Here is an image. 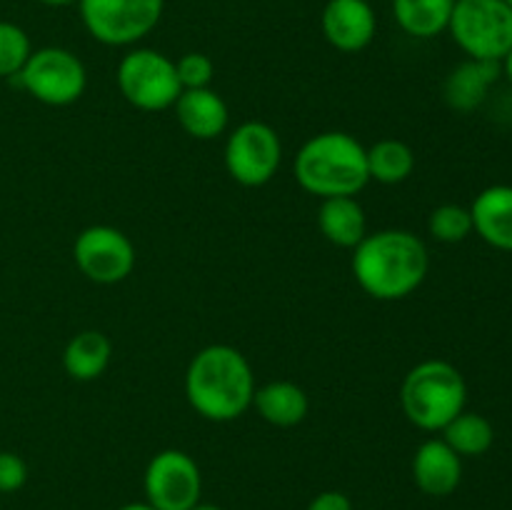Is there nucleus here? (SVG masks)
<instances>
[{
	"instance_id": "obj_1",
	"label": "nucleus",
	"mask_w": 512,
	"mask_h": 510,
	"mask_svg": "<svg viewBox=\"0 0 512 510\" xmlns=\"http://www.w3.org/2000/svg\"><path fill=\"white\" fill-rule=\"evenodd\" d=\"M353 278L375 300H403L425 283L430 255L410 230L385 228L368 233L353 248Z\"/></svg>"
},
{
	"instance_id": "obj_2",
	"label": "nucleus",
	"mask_w": 512,
	"mask_h": 510,
	"mask_svg": "<svg viewBox=\"0 0 512 510\" xmlns=\"http://www.w3.org/2000/svg\"><path fill=\"white\" fill-rule=\"evenodd\" d=\"M255 375L248 358L228 343L205 345L185 370V398L200 418L230 423L253 408Z\"/></svg>"
},
{
	"instance_id": "obj_3",
	"label": "nucleus",
	"mask_w": 512,
	"mask_h": 510,
	"mask_svg": "<svg viewBox=\"0 0 512 510\" xmlns=\"http://www.w3.org/2000/svg\"><path fill=\"white\" fill-rule=\"evenodd\" d=\"M293 173L300 188L315 198H355L370 183L368 148L355 135L325 130L300 145Z\"/></svg>"
},
{
	"instance_id": "obj_4",
	"label": "nucleus",
	"mask_w": 512,
	"mask_h": 510,
	"mask_svg": "<svg viewBox=\"0 0 512 510\" xmlns=\"http://www.w3.org/2000/svg\"><path fill=\"white\" fill-rule=\"evenodd\" d=\"M468 405V383L453 363L423 360L405 373L400 408L408 423L425 433H440Z\"/></svg>"
},
{
	"instance_id": "obj_5",
	"label": "nucleus",
	"mask_w": 512,
	"mask_h": 510,
	"mask_svg": "<svg viewBox=\"0 0 512 510\" xmlns=\"http://www.w3.org/2000/svg\"><path fill=\"white\" fill-rule=\"evenodd\" d=\"M448 33L468 58L503 63L512 48V5L505 0H455Z\"/></svg>"
},
{
	"instance_id": "obj_6",
	"label": "nucleus",
	"mask_w": 512,
	"mask_h": 510,
	"mask_svg": "<svg viewBox=\"0 0 512 510\" xmlns=\"http://www.w3.org/2000/svg\"><path fill=\"white\" fill-rule=\"evenodd\" d=\"M10 80L38 103L65 108L83 98L88 88V70L73 50L48 45L33 50L20 73Z\"/></svg>"
},
{
	"instance_id": "obj_7",
	"label": "nucleus",
	"mask_w": 512,
	"mask_h": 510,
	"mask_svg": "<svg viewBox=\"0 0 512 510\" xmlns=\"http://www.w3.org/2000/svg\"><path fill=\"white\" fill-rule=\"evenodd\" d=\"M120 95L128 100L133 108L155 113V110L173 108L180 88L178 73H175V60L153 48H133L120 58L118 73Z\"/></svg>"
},
{
	"instance_id": "obj_8",
	"label": "nucleus",
	"mask_w": 512,
	"mask_h": 510,
	"mask_svg": "<svg viewBox=\"0 0 512 510\" xmlns=\"http://www.w3.org/2000/svg\"><path fill=\"white\" fill-rule=\"evenodd\" d=\"M78 10L85 30L98 43L125 48L158 28L165 0H78Z\"/></svg>"
},
{
	"instance_id": "obj_9",
	"label": "nucleus",
	"mask_w": 512,
	"mask_h": 510,
	"mask_svg": "<svg viewBox=\"0 0 512 510\" xmlns=\"http://www.w3.org/2000/svg\"><path fill=\"white\" fill-rule=\"evenodd\" d=\"M223 163L230 178L245 188L270 183L283 163V143L273 125L263 120H245L230 130L225 140Z\"/></svg>"
},
{
	"instance_id": "obj_10",
	"label": "nucleus",
	"mask_w": 512,
	"mask_h": 510,
	"mask_svg": "<svg viewBox=\"0 0 512 510\" xmlns=\"http://www.w3.org/2000/svg\"><path fill=\"white\" fill-rule=\"evenodd\" d=\"M145 503L155 510H190L200 503L203 475L185 450L168 448L150 458L143 475Z\"/></svg>"
},
{
	"instance_id": "obj_11",
	"label": "nucleus",
	"mask_w": 512,
	"mask_h": 510,
	"mask_svg": "<svg viewBox=\"0 0 512 510\" xmlns=\"http://www.w3.org/2000/svg\"><path fill=\"white\" fill-rule=\"evenodd\" d=\"M135 245L113 225H90L73 243V260L80 273L98 285L123 283L135 268Z\"/></svg>"
},
{
	"instance_id": "obj_12",
	"label": "nucleus",
	"mask_w": 512,
	"mask_h": 510,
	"mask_svg": "<svg viewBox=\"0 0 512 510\" xmlns=\"http://www.w3.org/2000/svg\"><path fill=\"white\" fill-rule=\"evenodd\" d=\"M320 25L325 40L340 53H360L378 33V18L368 0H328Z\"/></svg>"
},
{
	"instance_id": "obj_13",
	"label": "nucleus",
	"mask_w": 512,
	"mask_h": 510,
	"mask_svg": "<svg viewBox=\"0 0 512 510\" xmlns=\"http://www.w3.org/2000/svg\"><path fill=\"white\" fill-rule=\"evenodd\" d=\"M413 480L430 498H445L463 480V458L443 438H428L413 455Z\"/></svg>"
},
{
	"instance_id": "obj_14",
	"label": "nucleus",
	"mask_w": 512,
	"mask_h": 510,
	"mask_svg": "<svg viewBox=\"0 0 512 510\" xmlns=\"http://www.w3.org/2000/svg\"><path fill=\"white\" fill-rule=\"evenodd\" d=\"M503 78V65L493 60H463L443 83V100L458 113H473L488 100L490 90Z\"/></svg>"
},
{
	"instance_id": "obj_15",
	"label": "nucleus",
	"mask_w": 512,
	"mask_h": 510,
	"mask_svg": "<svg viewBox=\"0 0 512 510\" xmlns=\"http://www.w3.org/2000/svg\"><path fill=\"white\" fill-rule=\"evenodd\" d=\"M473 233L490 248L512 253V185H488L470 203Z\"/></svg>"
},
{
	"instance_id": "obj_16",
	"label": "nucleus",
	"mask_w": 512,
	"mask_h": 510,
	"mask_svg": "<svg viewBox=\"0 0 512 510\" xmlns=\"http://www.w3.org/2000/svg\"><path fill=\"white\" fill-rule=\"evenodd\" d=\"M180 128L195 140H215L228 130V103L213 88L183 90L173 105Z\"/></svg>"
},
{
	"instance_id": "obj_17",
	"label": "nucleus",
	"mask_w": 512,
	"mask_h": 510,
	"mask_svg": "<svg viewBox=\"0 0 512 510\" xmlns=\"http://www.w3.org/2000/svg\"><path fill=\"white\" fill-rule=\"evenodd\" d=\"M253 408L265 423L275 428H293L308 418L310 398L293 380H270L255 388Z\"/></svg>"
},
{
	"instance_id": "obj_18",
	"label": "nucleus",
	"mask_w": 512,
	"mask_h": 510,
	"mask_svg": "<svg viewBox=\"0 0 512 510\" xmlns=\"http://www.w3.org/2000/svg\"><path fill=\"white\" fill-rule=\"evenodd\" d=\"M318 228L328 243L353 250L368 235V218L358 198H328L320 200Z\"/></svg>"
},
{
	"instance_id": "obj_19",
	"label": "nucleus",
	"mask_w": 512,
	"mask_h": 510,
	"mask_svg": "<svg viewBox=\"0 0 512 510\" xmlns=\"http://www.w3.org/2000/svg\"><path fill=\"white\" fill-rule=\"evenodd\" d=\"M110 358H113V343L108 335L100 330H80L65 345L63 368L73 380L90 383L108 370Z\"/></svg>"
},
{
	"instance_id": "obj_20",
	"label": "nucleus",
	"mask_w": 512,
	"mask_h": 510,
	"mask_svg": "<svg viewBox=\"0 0 512 510\" xmlns=\"http://www.w3.org/2000/svg\"><path fill=\"white\" fill-rule=\"evenodd\" d=\"M455 0H393L395 23L410 38L430 40L450 25Z\"/></svg>"
},
{
	"instance_id": "obj_21",
	"label": "nucleus",
	"mask_w": 512,
	"mask_h": 510,
	"mask_svg": "<svg viewBox=\"0 0 512 510\" xmlns=\"http://www.w3.org/2000/svg\"><path fill=\"white\" fill-rule=\"evenodd\" d=\"M440 438L460 455V458H480L488 453L495 443V428L485 415L473 413V410H463L455 415L443 430Z\"/></svg>"
},
{
	"instance_id": "obj_22",
	"label": "nucleus",
	"mask_w": 512,
	"mask_h": 510,
	"mask_svg": "<svg viewBox=\"0 0 512 510\" xmlns=\"http://www.w3.org/2000/svg\"><path fill=\"white\" fill-rule=\"evenodd\" d=\"M415 150L405 140L383 138L368 148L370 180L383 185H400L413 175Z\"/></svg>"
},
{
	"instance_id": "obj_23",
	"label": "nucleus",
	"mask_w": 512,
	"mask_h": 510,
	"mask_svg": "<svg viewBox=\"0 0 512 510\" xmlns=\"http://www.w3.org/2000/svg\"><path fill=\"white\" fill-rule=\"evenodd\" d=\"M428 233L438 243H463L465 238L473 235V218L470 208L458 203H443L428 215Z\"/></svg>"
},
{
	"instance_id": "obj_24",
	"label": "nucleus",
	"mask_w": 512,
	"mask_h": 510,
	"mask_svg": "<svg viewBox=\"0 0 512 510\" xmlns=\"http://www.w3.org/2000/svg\"><path fill=\"white\" fill-rule=\"evenodd\" d=\"M33 53L28 33L20 25L0 20V78H15Z\"/></svg>"
},
{
	"instance_id": "obj_25",
	"label": "nucleus",
	"mask_w": 512,
	"mask_h": 510,
	"mask_svg": "<svg viewBox=\"0 0 512 510\" xmlns=\"http://www.w3.org/2000/svg\"><path fill=\"white\" fill-rule=\"evenodd\" d=\"M175 73L183 90L210 88L215 78V65L205 53H185L175 60Z\"/></svg>"
},
{
	"instance_id": "obj_26",
	"label": "nucleus",
	"mask_w": 512,
	"mask_h": 510,
	"mask_svg": "<svg viewBox=\"0 0 512 510\" xmlns=\"http://www.w3.org/2000/svg\"><path fill=\"white\" fill-rule=\"evenodd\" d=\"M28 480V465L20 455L0 450V493H15Z\"/></svg>"
},
{
	"instance_id": "obj_27",
	"label": "nucleus",
	"mask_w": 512,
	"mask_h": 510,
	"mask_svg": "<svg viewBox=\"0 0 512 510\" xmlns=\"http://www.w3.org/2000/svg\"><path fill=\"white\" fill-rule=\"evenodd\" d=\"M308 510H353V503L340 490H323V493L310 500Z\"/></svg>"
},
{
	"instance_id": "obj_28",
	"label": "nucleus",
	"mask_w": 512,
	"mask_h": 510,
	"mask_svg": "<svg viewBox=\"0 0 512 510\" xmlns=\"http://www.w3.org/2000/svg\"><path fill=\"white\" fill-rule=\"evenodd\" d=\"M500 65H503V75L508 78V83L512 85V48L508 50V55H505L503 63H500Z\"/></svg>"
},
{
	"instance_id": "obj_29",
	"label": "nucleus",
	"mask_w": 512,
	"mask_h": 510,
	"mask_svg": "<svg viewBox=\"0 0 512 510\" xmlns=\"http://www.w3.org/2000/svg\"><path fill=\"white\" fill-rule=\"evenodd\" d=\"M38 3H43V5H50V8H63V5L78 3V0H38Z\"/></svg>"
},
{
	"instance_id": "obj_30",
	"label": "nucleus",
	"mask_w": 512,
	"mask_h": 510,
	"mask_svg": "<svg viewBox=\"0 0 512 510\" xmlns=\"http://www.w3.org/2000/svg\"><path fill=\"white\" fill-rule=\"evenodd\" d=\"M118 510H155L153 505H148V503H128V505H123V508H118Z\"/></svg>"
},
{
	"instance_id": "obj_31",
	"label": "nucleus",
	"mask_w": 512,
	"mask_h": 510,
	"mask_svg": "<svg viewBox=\"0 0 512 510\" xmlns=\"http://www.w3.org/2000/svg\"><path fill=\"white\" fill-rule=\"evenodd\" d=\"M190 510H223V508H220V505H213V503H198V505H193Z\"/></svg>"
},
{
	"instance_id": "obj_32",
	"label": "nucleus",
	"mask_w": 512,
	"mask_h": 510,
	"mask_svg": "<svg viewBox=\"0 0 512 510\" xmlns=\"http://www.w3.org/2000/svg\"><path fill=\"white\" fill-rule=\"evenodd\" d=\"M505 3H508V5H512V0H505Z\"/></svg>"
}]
</instances>
